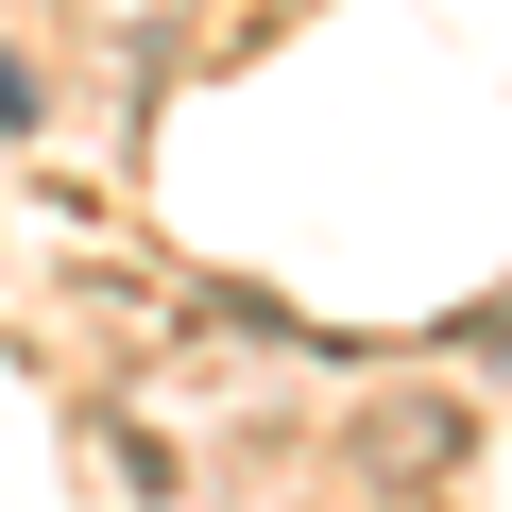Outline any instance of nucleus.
<instances>
[{
	"label": "nucleus",
	"instance_id": "1",
	"mask_svg": "<svg viewBox=\"0 0 512 512\" xmlns=\"http://www.w3.org/2000/svg\"><path fill=\"white\" fill-rule=\"evenodd\" d=\"M478 444H495V410H478V376H376L342 427H325V512H461L478 495Z\"/></svg>",
	"mask_w": 512,
	"mask_h": 512
},
{
	"label": "nucleus",
	"instance_id": "3",
	"mask_svg": "<svg viewBox=\"0 0 512 512\" xmlns=\"http://www.w3.org/2000/svg\"><path fill=\"white\" fill-rule=\"evenodd\" d=\"M35 120H52V69H35V52H0V137H35Z\"/></svg>",
	"mask_w": 512,
	"mask_h": 512
},
{
	"label": "nucleus",
	"instance_id": "2",
	"mask_svg": "<svg viewBox=\"0 0 512 512\" xmlns=\"http://www.w3.org/2000/svg\"><path fill=\"white\" fill-rule=\"evenodd\" d=\"M86 444H103V478H120L137 512H205V461H188L154 410H120V393H103V410H86Z\"/></svg>",
	"mask_w": 512,
	"mask_h": 512
}]
</instances>
